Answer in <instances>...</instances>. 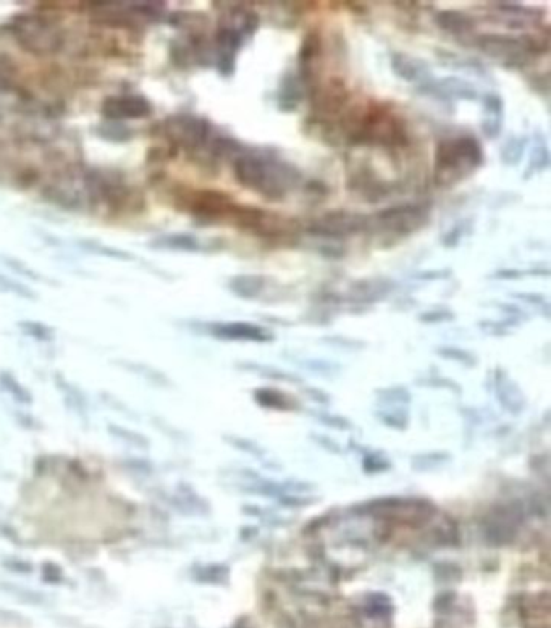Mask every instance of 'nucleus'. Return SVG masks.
Instances as JSON below:
<instances>
[{
    "label": "nucleus",
    "mask_w": 551,
    "mask_h": 628,
    "mask_svg": "<svg viewBox=\"0 0 551 628\" xmlns=\"http://www.w3.org/2000/svg\"><path fill=\"white\" fill-rule=\"evenodd\" d=\"M233 172L241 186L270 201H282L301 181V172L289 162L247 150L236 157Z\"/></svg>",
    "instance_id": "1"
},
{
    "label": "nucleus",
    "mask_w": 551,
    "mask_h": 628,
    "mask_svg": "<svg viewBox=\"0 0 551 628\" xmlns=\"http://www.w3.org/2000/svg\"><path fill=\"white\" fill-rule=\"evenodd\" d=\"M484 160V147L477 138L469 135L446 138L435 150V183L440 188H453L477 172Z\"/></svg>",
    "instance_id": "2"
},
{
    "label": "nucleus",
    "mask_w": 551,
    "mask_h": 628,
    "mask_svg": "<svg viewBox=\"0 0 551 628\" xmlns=\"http://www.w3.org/2000/svg\"><path fill=\"white\" fill-rule=\"evenodd\" d=\"M350 138L356 144H380L394 145L406 142L403 125L385 110L369 108L352 121L350 126Z\"/></svg>",
    "instance_id": "3"
},
{
    "label": "nucleus",
    "mask_w": 551,
    "mask_h": 628,
    "mask_svg": "<svg viewBox=\"0 0 551 628\" xmlns=\"http://www.w3.org/2000/svg\"><path fill=\"white\" fill-rule=\"evenodd\" d=\"M430 211L422 203H399L377 213L375 222L382 230L396 236H408L428 223Z\"/></svg>",
    "instance_id": "4"
},
{
    "label": "nucleus",
    "mask_w": 551,
    "mask_h": 628,
    "mask_svg": "<svg viewBox=\"0 0 551 628\" xmlns=\"http://www.w3.org/2000/svg\"><path fill=\"white\" fill-rule=\"evenodd\" d=\"M11 28H13V36L28 50L36 54H48L59 49V33L48 21L38 16H18L11 21Z\"/></svg>",
    "instance_id": "5"
},
{
    "label": "nucleus",
    "mask_w": 551,
    "mask_h": 628,
    "mask_svg": "<svg viewBox=\"0 0 551 628\" xmlns=\"http://www.w3.org/2000/svg\"><path fill=\"white\" fill-rule=\"evenodd\" d=\"M479 49L486 57L503 62L506 67H521L532 54L524 38H513L506 34H482L477 39Z\"/></svg>",
    "instance_id": "6"
},
{
    "label": "nucleus",
    "mask_w": 551,
    "mask_h": 628,
    "mask_svg": "<svg viewBox=\"0 0 551 628\" xmlns=\"http://www.w3.org/2000/svg\"><path fill=\"white\" fill-rule=\"evenodd\" d=\"M369 218L359 213L350 212H328L322 215L316 223H312L307 232L323 240H343V237L357 235L367 230Z\"/></svg>",
    "instance_id": "7"
},
{
    "label": "nucleus",
    "mask_w": 551,
    "mask_h": 628,
    "mask_svg": "<svg viewBox=\"0 0 551 628\" xmlns=\"http://www.w3.org/2000/svg\"><path fill=\"white\" fill-rule=\"evenodd\" d=\"M165 133L170 141L187 150H194L204 145L211 135V125L199 116L182 113L165 121Z\"/></svg>",
    "instance_id": "8"
},
{
    "label": "nucleus",
    "mask_w": 551,
    "mask_h": 628,
    "mask_svg": "<svg viewBox=\"0 0 551 628\" xmlns=\"http://www.w3.org/2000/svg\"><path fill=\"white\" fill-rule=\"evenodd\" d=\"M246 38L235 26H222L216 34V67L225 78L233 77L236 69V55Z\"/></svg>",
    "instance_id": "9"
},
{
    "label": "nucleus",
    "mask_w": 551,
    "mask_h": 628,
    "mask_svg": "<svg viewBox=\"0 0 551 628\" xmlns=\"http://www.w3.org/2000/svg\"><path fill=\"white\" fill-rule=\"evenodd\" d=\"M102 115L108 120H141L152 113V103L143 96L107 97L101 107Z\"/></svg>",
    "instance_id": "10"
},
{
    "label": "nucleus",
    "mask_w": 551,
    "mask_h": 628,
    "mask_svg": "<svg viewBox=\"0 0 551 628\" xmlns=\"http://www.w3.org/2000/svg\"><path fill=\"white\" fill-rule=\"evenodd\" d=\"M521 510L513 505H500L485 520V537L493 544L508 543L521 523Z\"/></svg>",
    "instance_id": "11"
},
{
    "label": "nucleus",
    "mask_w": 551,
    "mask_h": 628,
    "mask_svg": "<svg viewBox=\"0 0 551 628\" xmlns=\"http://www.w3.org/2000/svg\"><path fill=\"white\" fill-rule=\"evenodd\" d=\"M421 86L422 92L432 94L438 99H445V101H475L479 97L472 83L456 77L432 81V83L427 81V83Z\"/></svg>",
    "instance_id": "12"
},
{
    "label": "nucleus",
    "mask_w": 551,
    "mask_h": 628,
    "mask_svg": "<svg viewBox=\"0 0 551 628\" xmlns=\"http://www.w3.org/2000/svg\"><path fill=\"white\" fill-rule=\"evenodd\" d=\"M211 333L216 336V338L225 341L265 342V341H272V338H274V336H272L265 328L246 322L216 323L211 327Z\"/></svg>",
    "instance_id": "13"
},
{
    "label": "nucleus",
    "mask_w": 551,
    "mask_h": 628,
    "mask_svg": "<svg viewBox=\"0 0 551 628\" xmlns=\"http://www.w3.org/2000/svg\"><path fill=\"white\" fill-rule=\"evenodd\" d=\"M394 288V283L388 278H365L351 284L350 298L356 304H374L385 299Z\"/></svg>",
    "instance_id": "14"
},
{
    "label": "nucleus",
    "mask_w": 551,
    "mask_h": 628,
    "mask_svg": "<svg viewBox=\"0 0 551 628\" xmlns=\"http://www.w3.org/2000/svg\"><path fill=\"white\" fill-rule=\"evenodd\" d=\"M391 69L396 74L408 83H427V79L430 78V67L423 58H416L408 54H394L391 57Z\"/></svg>",
    "instance_id": "15"
},
{
    "label": "nucleus",
    "mask_w": 551,
    "mask_h": 628,
    "mask_svg": "<svg viewBox=\"0 0 551 628\" xmlns=\"http://www.w3.org/2000/svg\"><path fill=\"white\" fill-rule=\"evenodd\" d=\"M504 102L501 96L490 92L484 97V120L482 133L489 139H496L503 131Z\"/></svg>",
    "instance_id": "16"
},
{
    "label": "nucleus",
    "mask_w": 551,
    "mask_h": 628,
    "mask_svg": "<svg viewBox=\"0 0 551 628\" xmlns=\"http://www.w3.org/2000/svg\"><path fill=\"white\" fill-rule=\"evenodd\" d=\"M318 55H321V36L318 33L311 31L306 34L301 44L298 63H299V77L303 83H309L314 77V69L318 62Z\"/></svg>",
    "instance_id": "17"
},
{
    "label": "nucleus",
    "mask_w": 551,
    "mask_h": 628,
    "mask_svg": "<svg viewBox=\"0 0 551 628\" xmlns=\"http://www.w3.org/2000/svg\"><path fill=\"white\" fill-rule=\"evenodd\" d=\"M435 25L442 31L455 34V36H462L474 31L475 21L466 13L457 10H442L435 15Z\"/></svg>",
    "instance_id": "18"
},
{
    "label": "nucleus",
    "mask_w": 551,
    "mask_h": 628,
    "mask_svg": "<svg viewBox=\"0 0 551 628\" xmlns=\"http://www.w3.org/2000/svg\"><path fill=\"white\" fill-rule=\"evenodd\" d=\"M265 288V276L262 275H251V273H243L230 278L228 289L236 298L241 299H256L260 296Z\"/></svg>",
    "instance_id": "19"
},
{
    "label": "nucleus",
    "mask_w": 551,
    "mask_h": 628,
    "mask_svg": "<svg viewBox=\"0 0 551 628\" xmlns=\"http://www.w3.org/2000/svg\"><path fill=\"white\" fill-rule=\"evenodd\" d=\"M303 81L299 78L293 77V74H286L282 79L280 84V94H278V106L282 110H285L286 113L294 112L298 108L299 102L303 101L304 91H303Z\"/></svg>",
    "instance_id": "20"
},
{
    "label": "nucleus",
    "mask_w": 551,
    "mask_h": 628,
    "mask_svg": "<svg viewBox=\"0 0 551 628\" xmlns=\"http://www.w3.org/2000/svg\"><path fill=\"white\" fill-rule=\"evenodd\" d=\"M152 247L170 249V251L183 252H197L201 251V242L197 237L191 235H167L152 242Z\"/></svg>",
    "instance_id": "21"
},
{
    "label": "nucleus",
    "mask_w": 551,
    "mask_h": 628,
    "mask_svg": "<svg viewBox=\"0 0 551 628\" xmlns=\"http://www.w3.org/2000/svg\"><path fill=\"white\" fill-rule=\"evenodd\" d=\"M498 398L501 399L503 405L506 407L509 412H519L522 410V407H524V398H522L519 388L503 374L501 378L498 376Z\"/></svg>",
    "instance_id": "22"
},
{
    "label": "nucleus",
    "mask_w": 551,
    "mask_h": 628,
    "mask_svg": "<svg viewBox=\"0 0 551 628\" xmlns=\"http://www.w3.org/2000/svg\"><path fill=\"white\" fill-rule=\"evenodd\" d=\"M0 388L4 389L9 396L20 404H31L33 396L28 389L16 380L10 371H0Z\"/></svg>",
    "instance_id": "23"
},
{
    "label": "nucleus",
    "mask_w": 551,
    "mask_h": 628,
    "mask_svg": "<svg viewBox=\"0 0 551 628\" xmlns=\"http://www.w3.org/2000/svg\"><path fill=\"white\" fill-rule=\"evenodd\" d=\"M527 139L525 136H511L504 142L501 149V162L504 165H518L522 157H524Z\"/></svg>",
    "instance_id": "24"
},
{
    "label": "nucleus",
    "mask_w": 551,
    "mask_h": 628,
    "mask_svg": "<svg viewBox=\"0 0 551 628\" xmlns=\"http://www.w3.org/2000/svg\"><path fill=\"white\" fill-rule=\"evenodd\" d=\"M548 167H550V152L547 144H537L535 147L532 149L529 168H527V172H524V178H530L532 174L542 173L543 170H547Z\"/></svg>",
    "instance_id": "25"
},
{
    "label": "nucleus",
    "mask_w": 551,
    "mask_h": 628,
    "mask_svg": "<svg viewBox=\"0 0 551 628\" xmlns=\"http://www.w3.org/2000/svg\"><path fill=\"white\" fill-rule=\"evenodd\" d=\"M18 327L28 336H31L36 341H52L54 340V331L48 325L39 322H20Z\"/></svg>",
    "instance_id": "26"
},
{
    "label": "nucleus",
    "mask_w": 551,
    "mask_h": 628,
    "mask_svg": "<svg viewBox=\"0 0 551 628\" xmlns=\"http://www.w3.org/2000/svg\"><path fill=\"white\" fill-rule=\"evenodd\" d=\"M227 568L222 566H206L197 568L194 572V578L202 583H222L227 577Z\"/></svg>",
    "instance_id": "27"
},
{
    "label": "nucleus",
    "mask_w": 551,
    "mask_h": 628,
    "mask_svg": "<svg viewBox=\"0 0 551 628\" xmlns=\"http://www.w3.org/2000/svg\"><path fill=\"white\" fill-rule=\"evenodd\" d=\"M59 386H60V389H62V393L65 394V399H67L68 405L72 407L73 410H77L79 415H84L86 403H84L83 396H81V394L77 391V389H74V388H73L72 385H69V383H67V381L59 380Z\"/></svg>",
    "instance_id": "28"
},
{
    "label": "nucleus",
    "mask_w": 551,
    "mask_h": 628,
    "mask_svg": "<svg viewBox=\"0 0 551 628\" xmlns=\"http://www.w3.org/2000/svg\"><path fill=\"white\" fill-rule=\"evenodd\" d=\"M108 432L112 433L113 436H117V438L126 441V443L135 444L138 447H146L148 443H149L146 436H143V434H139V433H133V432H130V430H126L123 427L110 425L108 427Z\"/></svg>",
    "instance_id": "29"
},
{
    "label": "nucleus",
    "mask_w": 551,
    "mask_h": 628,
    "mask_svg": "<svg viewBox=\"0 0 551 628\" xmlns=\"http://www.w3.org/2000/svg\"><path fill=\"white\" fill-rule=\"evenodd\" d=\"M257 399L262 405L269 407H278V409H286V399L283 394L274 391V389H260L257 393Z\"/></svg>",
    "instance_id": "30"
},
{
    "label": "nucleus",
    "mask_w": 551,
    "mask_h": 628,
    "mask_svg": "<svg viewBox=\"0 0 551 628\" xmlns=\"http://www.w3.org/2000/svg\"><path fill=\"white\" fill-rule=\"evenodd\" d=\"M466 235H469V230H467V226H466V223L464 222H461V223H456L453 228H451L448 232H446V235L442 237V244L445 247H456V246H460V242H461V240Z\"/></svg>",
    "instance_id": "31"
},
{
    "label": "nucleus",
    "mask_w": 551,
    "mask_h": 628,
    "mask_svg": "<svg viewBox=\"0 0 551 628\" xmlns=\"http://www.w3.org/2000/svg\"><path fill=\"white\" fill-rule=\"evenodd\" d=\"M438 354L445 359H451V360H457V362L472 365L475 364V359L471 356V354L466 351H461V349L456 347H440Z\"/></svg>",
    "instance_id": "32"
},
{
    "label": "nucleus",
    "mask_w": 551,
    "mask_h": 628,
    "mask_svg": "<svg viewBox=\"0 0 551 628\" xmlns=\"http://www.w3.org/2000/svg\"><path fill=\"white\" fill-rule=\"evenodd\" d=\"M40 573H43V580L48 581V583L59 585V583H62V581H63L62 568L57 566V563H52V562L44 563L43 572H40Z\"/></svg>",
    "instance_id": "33"
},
{
    "label": "nucleus",
    "mask_w": 551,
    "mask_h": 628,
    "mask_svg": "<svg viewBox=\"0 0 551 628\" xmlns=\"http://www.w3.org/2000/svg\"><path fill=\"white\" fill-rule=\"evenodd\" d=\"M455 315L450 310H432V312H425L422 313L419 317L421 322L423 323H440V322H446V320H453Z\"/></svg>",
    "instance_id": "34"
},
{
    "label": "nucleus",
    "mask_w": 551,
    "mask_h": 628,
    "mask_svg": "<svg viewBox=\"0 0 551 628\" xmlns=\"http://www.w3.org/2000/svg\"><path fill=\"white\" fill-rule=\"evenodd\" d=\"M451 273H453V271L448 270V269H445V270H428V271L417 273L416 278H419V280H425V281L445 280V278H448Z\"/></svg>",
    "instance_id": "35"
},
{
    "label": "nucleus",
    "mask_w": 551,
    "mask_h": 628,
    "mask_svg": "<svg viewBox=\"0 0 551 628\" xmlns=\"http://www.w3.org/2000/svg\"><path fill=\"white\" fill-rule=\"evenodd\" d=\"M495 7H498V10H501V11H506V13H513V15H522V13H527V7H524V5H521V4H511V2H498V4H495Z\"/></svg>",
    "instance_id": "36"
},
{
    "label": "nucleus",
    "mask_w": 551,
    "mask_h": 628,
    "mask_svg": "<svg viewBox=\"0 0 551 628\" xmlns=\"http://www.w3.org/2000/svg\"><path fill=\"white\" fill-rule=\"evenodd\" d=\"M4 566L7 567V568H10V571H15V572H18V573H30L33 571L31 563L23 562L20 559H9V561L4 562Z\"/></svg>",
    "instance_id": "37"
},
{
    "label": "nucleus",
    "mask_w": 551,
    "mask_h": 628,
    "mask_svg": "<svg viewBox=\"0 0 551 628\" xmlns=\"http://www.w3.org/2000/svg\"><path fill=\"white\" fill-rule=\"evenodd\" d=\"M522 275H525V271L516 269H503L493 273V278H498V280H519Z\"/></svg>",
    "instance_id": "38"
},
{
    "label": "nucleus",
    "mask_w": 551,
    "mask_h": 628,
    "mask_svg": "<svg viewBox=\"0 0 551 628\" xmlns=\"http://www.w3.org/2000/svg\"><path fill=\"white\" fill-rule=\"evenodd\" d=\"M0 620L2 622H7V624H16V625H25L26 624V620L23 619V617H20V615H16V614H11V612H9V610H0Z\"/></svg>",
    "instance_id": "39"
},
{
    "label": "nucleus",
    "mask_w": 551,
    "mask_h": 628,
    "mask_svg": "<svg viewBox=\"0 0 551 628\" xmlns=\"http://www.w3.org/2000/svg\"><path fill=\"white\" fill-rule=\"evenodd\" d=\"M514 298L532 302V304H540V302H545V298L540 294H532V293H525V294H514Z\"/></svg>",
    "instance_id": "40"
}]
</instances>
